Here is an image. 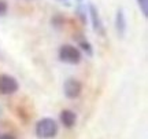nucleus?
Listing matches in <instances>:
<instances>
[{"label": "nucleus", "mask_w": 148, "mask_h": 139, "mask_svg": "<svg viewBox=\"0 0 148 139\" xmlns=\"http://www.w3.org/2000/svg\"><path fill=\"white\" fill-rule=\"evenodd\" d=\"M34 132L40 139H52L58 135V124L51 117H42L37 121Z\"/></svg>", "instance_id": "nucleus-1"}, {"label": "nucleus", "mask_w": 148, "mask_h": 139, "mask_svg": "<svg viewBox=\"0 0 148 139\" xmlns=\"http://www.w3.org/2000/svg\"><path fill=\"white\" fill-rule=\"evenodd\" d=\"M59 59L64 62V64H69V65H77L79 64L81 61V51H79L77 47L74 46H70V44H64L62 47L59 48L58 51Z\"/></svg>", "instance_id": "nucleus-2"}, {"label": "nucleus", "mask_w": 148, "mask_h": 139, "mask_svg": "<svg viewBox=\"0 0 148 139\" xmlns=\"http://www.w3.org/2000/svg\"><path fill=\"white\" fill-rule=\"evenodd\" d=\"M19 88V84L15 77L10 75H0V94L3 95H12Z\"/></svg>", "instance_id": "nucleus-3"}, {"label": "nucleus", "mask_w": 148, "mask_h": 139, "mask_svg": "<svg viewBox=\"0 0 148 139\" xmlns=\"http://www.w3.org/2000/svg\"><path fill=\"white\" fill-rule=\"evenodd\" d=\"M82 91V84L79 83L77 79H67L63 84V92L64 96L69 99H75L77 96H79Z\"/></svg>", "instance_id": "nucleus-4"}, {"label": "nucleus", "mask_w": 148, "mask_h": 139, "mask_svg": "<svg viewBox=\"0 0 148 139\" xmlns=\"http://www.w3.org/2000/svg\"><path fill=\"white\" fill-rule=\"evenodd\" d=\"M88 12H89L90 22H92L93 30L97 32L99 35H104V26H103L100 14H99V10L96 8V6L95 4H89V7H88Z\"/></svg>", "instance_id": "nucleus-5"}, {"label": "nucleus", "mask_w": 148, "mask_h": 139, "mask_svg": "<svg viewBox=\"0 0 148 139\" xmlns=\"http://www.w3.org/2000/svg\"><path fill=\"white\" fill-rule=\"evenodd\" d=\"M59 120H60V123H62V125L64 128H73L75 125V123H77V116H75V113L73 110L64 109L59 114Z\"/></svg>", "instance_id": "nucleus-6"}, {"label": "nucleus", "mask_w": 148, "mask_h": 139, "mask_svg": "<svg viewBox=\"0 0 148 139\" xmlns=\"http://www.w3.org/2000/svg\"><path fill=\"white\" fill-rule=\"evenodd\" d=\"M126 28H127V24H126V17H125V12H123L122 8H118L116 15H115V29H116L118 36L123 37V36H125V33H126Z\"/></svg>", "instance_id": "nucleus-7"}, {"label": "nucleus", "mask_w": 148, "mask_h": 139, "mask_svg": "<svg viewBox=\"0 0 148 139\" xmlns=\"http://www.w3.org/2000/svg\"><path fill=\"white\" fill-rule=\"evenodd\" d=\"M78 44H79V47L82 48L88 55H92V54H93V50H92V47H90V44L88 40H79Z\"/></svg>", "instance_id": "nucleus-8"}, {"label": "nucleus", "mask_w": 148, "mask_h": 139, "mask_svg": "<svg viewBox=\"0 0 148 139\" xmlns=\"http://www.w3.org/2000/svg\"><path fill=\"white\" fill-rule=\"evenodd\" d=\"M137 4L140 7L141 12H143V15L147 18L148 17V0H137Z\"/></svg>", "instance_id": "nucleus-9"}, {"label": "nucleus", "mask_w": 148, "mask_h": 139, "mask_svg": "<svg viewBox=\"0 0 148 139\" xmlns=\"http://www.w3.org/2000/svg\"><path fill=\"white\" fill-rule=\"evenodd\" d=\"M7 11H8V4H7V1H5V0H0V17L5 15Z\"/></svg>", "instance_id": "nucleus-10"}, {"label": "nucleus", "mask_w": 148, "mask_h": 139, "mask_svg": "<svg viewBox=\"0 0 148 139\" xmlns=\"http://www.w3.org/2000/svg\"><path fill=\"white\" fill-rule=\"evenodd\" d=\"M77 12H78V15L81 17V19H82V22H84V24H85V21H86V19H85V11L82 10L81 7H79L78 10H77Z\"/></svg>", "instance_id": "nucleus-11"}, {"label": "nucleus", "mask_w": 148, "mask_h": 139, "mask_svg": "<svg viewBox=\"0 0 148 139\" xmlns=\"http://www.w3.org/2000/svg\"><path fill=\"white\" fill-rule=\"evenodd\" d=\"M0 139H15V136L11 134H3V135H0Z\"/></svg>", "instance_id": "nucleus-12"}, {"label": "nucleus", "mask_w": 148, "mask_h": 139, "mask_svg": "<svg viewBox=\"0 0 148 139\" xmlns=\"http://www.w3.org/2000/svg\"><path fill=\"white\" fill-rule=\"evenodd\" d=\"M78 1H81V0H78Z\"/></svg>", "instance_id": "nucleus-13"}, {"label": "nucleus", "mask_w": 148, "mask_h": 139, "mask_svg": "<svg viewBox=\"0 0 148 139\" xmlns=\"http://www.w3.org/2000/svg\"><path fill=\"white\" fill-rule=\"evenodd\" d=\"M0 113H1V110H0Z\"/></svg>", "instance_id": "nucleus-14"}]
</instances>
